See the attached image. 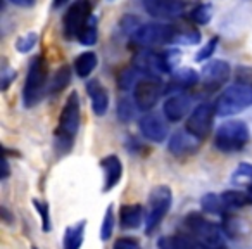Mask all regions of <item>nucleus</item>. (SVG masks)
<instances>
[{"mask_svg": "<svg viewBox=\"0 0 252 249\" xmlns=\"http://www.w3.org/2000/svg\"><path fill=\"white\" fill-rule=\"evenodd\" d=\"M81 107H80V97L76 92H71L67 97L66 104H64L63 111L59 116V125L57 130L54 132V139H56V147L61 154L67 152L73 145L74 139L80 130V119H81Z\"/></svg>", "mask_w": 252, "mask_h": 249, "instance_id": "f257e3e1", "label": "nucleus"}, {"mask_svg": "<svg viewBox=\"0 0 252 249\" xmlns=\"http://www.w3.org/2000/svg\"><path fill=\"white\" fill-rule=\"evenodd\" d=\"M180 30L173 25H162V23H147L140 25L131 35V42L138 47H158L166 43L178 42Z\"/></svg>", "mask_w": 252, "mask_h": 249, "instance_id": "f03ea898", "label": "nucleus"}, {"mask_svg": "<svg viewBox=\"0 0 252 249\" xmlns=\"http://www.w3.org/2000/svg\"><path fill=\"white\" fill-rule=\"evenodd\" d=\"M252 106V83L240 81L228 87L216 101V114L231 116Z\"/></svg>", "mask_w": 252, "mask_h": 249, "instance_id": "7ed1b4c3", "label": "nucleus"}, {"mask_svg": "<svg viewBox=\"0 0 252 249\" xmlns=\"http://www.w3.org/2000/svg\"><path fill=\"white\" fill-rule=\"evenodd\" d=\"M249 139V130L245 127L244 121H226L218 128L216 135H214V145L218 151L221 152H237L247 145Z\"/></svg>", "mask_w": 252, "mask_h": 249, "instance_id": "20e7f679", "label": "nucleus"}, {"mask_svg": "<svg viewBox=\"0 0 252 249\" xmlns=\"http://www.w3.org/2000/svg\"><path fill=\"white\" fill-rule=\"evenodd\" d=\"M47 85V63L42 56L35 57L30 64L26 83L23 88V102L26 107H33L43 99V90Z\"/></svg>", "mask_w": 252, "mask_h": 249, "instance_id": "39448f33", "label": "nucleus"}, {"mask_svg": "<svg viewBox=\"0 0 252 249\" xmlns=\"http://www.w3.org/2000/svg\"><path fill=\"white\" fill-rule=\"evenodd\" d=\"M171 203L173 192L168 185H158L151 190L147 214H145V234H151L152 230H156L159 227L162 218L168 214Z\"/></svg>", "mask_w": 252, "mask_h": 249, "instance_id": "423d86ee", "label": "nucleus"}, {"mask_svg": "<svg viewBox=\"0 0 252 249\" xmlns=\"http://www.w3.org/2000/svg\"><path fill=\"white\" fill-rule=\"evenodd\" d=\"M173 56H176V52L159 54L152 50H142L133 57V68L144 76L159 78L161 74L169 73L173 70L175 66Z\"/></svg>", "mask_w": 252, "mask_h": 249, "instance_id": "0eeeda50", "label": "nucleus"}, {"mask_svg": "<svg viewBox=\"0 0 252 249\" xmlns=\"http://www.w3.org/2000/svg\"><path fill=\"white\" fill-rule=\"evenodd\" d=\"M92 18V2L90 0H76L69 5L67 12L64 14L63 26L66 38H78L83 26Z\"/></svg>", "mask_w": 252, "mask_h": 249, "instance_id": "6e6552de", "label": "nucleus"}, {"mask_svg": "<svg viewBox=\"0 0 252 249\" xmlns=\"http://www.w3.org/2000/svg\"><path fill=\"white\" fill-rule=\"evenodd\" d=\"M162 94V87L158 78L144 76L138 78V81L133 87V99L135 104L140 111H152L158 104L159 97Z\"/></svg>", "mask_w": 252, "mask_h": 249, "instance_id": "1a4fd4ad", "label": "nucleus"}, {"mask_svg": "<svg viewBox=\"0 0 252 249\" xmlns=\"http://www.w3.org/2000/svg\"><path fill=\"white\" fill-rule=\"evenodd\" d=\"M214 112H216V107H214L213 104L202 102V104H199L192 112H190L185 128L193 135V137H197L199 141H204V139L209 135L211 127H213Z\"/></svg>", "mask_w": 252, "mask_h": 249, "instance_id": "9d476101", "label": "nucleus"}, {"mask_svg": "<svg viewBox=\"0 0 252 249\" xmlns=\"http://www.w3.org/2000/svg\"><path fill=\"white\" fill-rule=\"evenodd\" d=\"M231 68L226 61H211L206 66L202 68V73H200V78H202L204 88L207 92H214L224 85L230 78Z\"/></svg>", "mask_w": 252, "mask_h": 249, "instance_id": "9b49d317", "label": "nucleus"}, {"mask_svg": "<svg viewBox=\"0 0 252 249\" xmlns=\"http://www.w3.org/2000/svg\"><path fill=\"white\" fill-rule=\"evenodd\" d=\"M144 9L152 18L175 19L183 14L185 5L182 0H144Z\"/></svg>", "mask_w": 252, "mask_h": 249, "instance_id": "f8f14e48", "label": "nucleus"}, {"mask_svg": "<svg viewBox=\"0 0 252 249\" xmlns=\"http://www.w3.org/2000/svg\"><path fill=\"white\" fill-rule=\"evenodd\" d=\"M138 125H140L142 135L151 142L161 144L168 137V125H166L164 118L158 112H147Z\"/></svg>", "mask_w": 252, "mask_h": 249, "instance_id": "ddd939ff", "label": "nucleus"}, {"mask_svg": "<svg viewBox=\"0 0 252 249\" xmlns=\"http://www.w3.org/2000/svg\"><path fill=\"white\" fill-rule=\"evenodd\" d=\"M190 106H192V97L187 95L185 92H176L171 97L166 99L164 106H162V111L168 121H180L187 116V112L190 111Z\"/></svg>", "mask_w": 252, "mask_h": 249, "instance_id": "4468645a", "label": "nucleus"}, {"mask_svg": "<svg viewBox=\"0 0 252 249\" xmlns=\"http://www.w3.org/2000/svg\"><path fill=\"white\" fill-rule=\"evenodd\" d=\"M199 139L193 137L189 130H180L175 132L173 137L169 139L168 149L171 154L175 156H187V154H193V152L199 149Z\"/></svg>", "mask_w": 252, "mask_h": 249, "instance_id": "2eb2a0df", "label": "nucleus"}, {"mask_svg": "<svg viewBox=\"0 0 252 249\" xmlns=\"http://www.w3.org/2000/svg\"><path fill=\"white\" fill-rule=\"evenodd\" d=\"M100 168H102V172H104V187H102V190H104V192H109V190L114 189V187L119 183V180H121L123 165H121V161H119L118 156L109 154L100 161Z\"/></svg>", "mask_w": 252, "mask_h": 249, "instance_id": "dca6fc26", "label": "nucleus"}, {"mask_svg": "<svg viewBox=\"0 0 252 249\" xmlns=\"http://www.w3.org/2000/svg\"><path fill=\"white\" fill-rule=\"evenodd\" d=\"M159 249H209L197 237L189 235H164L158 241Z\"/></svg>", "mask_w": 252, "mask_h": 249, "instance_id": "f3484780", "label": "nucleus"}, {"mask_svg": "<svg viewBox=\"0 0 252 249\" xmlns=\"http://www.w3.org/2000/svg\"><path fill=\"white\" fill-rule=\"evenodd\" d=\"M87 92L90 95L92 109L97 116H104L109 107V94L100 81L94 80L87 85Z\"/></svg>", "mask_w": 252, "mask_h": 249, "instance_id": "a211bd4d", "label": "nucleus"}, {"mask_svg": "<svg viewBox=\"0 0 252 249\" xmlns=\"http://www.w3.org/2000/svg\"><path fill=\"white\" fill-rule=\"evenodd\" d=\"M144 221V208L140 204H123L119 211V223L126 230L138 228V225Z\"/></svg>", "mask_w": 252, "mask_h": 249, "instance_id": "6ab92c4d", "label": "nucleus"}, {"mask_svg": "<svg viewBox=\"0 0 252 249\" xmlns=\"http://www.w3.org/2000/svg\"><path fill=\"white\" fill-rule=\"evenodd\" d=\"M85 228H87V220H80L78 223L67 227L63 239L64 249H80L85 239Z\"/></svg>", "mask_w": 252, "mask_h": 249, "instance_id": "aec40b11", "label": "nucleus"}, {"mask_svg": "<svg viewBox=\"0 0 252 249\" xmlns=\"http://www.w3.org/2000/svg\"><path fill=\"white\" fill-rule=\"evenodd\" d=\"M195 81H197V73H195V71H193L192 68H182V70H178L175 74H173L171 81H169L168 90L183 92L185 88L195 85Z\"/></svg>", "mask_w": 252, "mask_h": 249, "instance_id": "412c9836", "label": "nucleus"}, {"mask_svg": "<svg viewBox=\"0 0 252 249\" xmlns=\"http://www.w3.org/2000/svg\"><path fill=\"white\" fill-rule=\"evenodd\" d=\"M200 208H202L206 213L218 214V216H221V218H223L224 214H228V210L223 204V201H221V196L214 192L206 194V196L200 199Z\"/></svg>", "mask_w": 252, "mask_h": 249, "instance_id": "4be33fe9", "label": "nucleus"}, {"mask_svg": "<svg viewBox=\"0 0 252 249\" xmlns=\"http://www.w3.org/2000/svg\"><path fill=\"white\" fill-rule=\"evenodd\" d=\"M97 66V56L94 52H83L76 57L74 61V70H76V74L81 78H87L92 74V71Z\"/></svg>", "mask_w": 252, "mask_h": 249, "instance_id": "5701e85b", "label": "nucleus"}, {"mask_svg": "<svg viewBox=\"0 0 252 249\" xmlns=\"http://www.w3.org/2000/svg\"><path fill=\"white\" fill-rule=\"evenodd\" d=\"M69 81H71V68L67 66V64H64V66H61L59 70L56 71V74H54L52 81H50V85H49V94L50 95L61 94V92L69 85Z\"/></svg>", "mask_w": 252, "mask_h": 249, "instance_id": "b1692460", "label": "nucleus"}, {"mask_svg": "<svg viewBox=\"0 0 252 249\" xmlns=\"http://www.w3.org/2000/svg\"><path fill=\"white\" fill-rule=\"evenodd\" d=\"M220 196H221V201H223V204L226 206L228 211L244 208L245 204L251 203L247 194L240 192V190H224V192H221Z\"/></svg>", "mask_w": 252, "mask_h": 249, "instance_id": "393cba45", "label": "nucleus"}, {"mask_svg": "<svg viewBox=\"0 0 252 249\" xmlns=\"http://www.w3.org/2000/svg\"><path fill=\"white\" fill-rule=\"evenodd\" d=\"M78 40H80V43H83V45H94V43L97 42V19H95L94 16H92L90 21L83 26V30H81L80 35H78Z\"/></svg>", "mask_w": 252, "mask_h": 249, "instance_id": "a878e982", "label": "nucleus"}, {"mask_svg": "<svg viewBox=\"0 0 252 249\" xmlns=\"http://www.w3.org/2000/svg\"><path fill=\"white\" fill-rule=\"evenodd\" d=\"M213 18V7L209 4H200L190 12V19L197 25H207Z\"/></svg>", "mask_w": 252, "mask_h": 249, "instance_id": "bb28decb", "label": "nucleus"}, {"mask_svg": "<svg viewBox=\"0 0 252 249\" xmlns=\"http://www.w3.org/2000/svg\"><path fill=\"white\" fill-rule=\"evenodd\" d=\"M135 109H138L137 104H131L130 99L123 97L118 104V118L121 119V121L128 123L135 116Z\"/></svg>", "mask_w": 252, "mask_h": 249, "instance_id": "cd10ccee", "label": "nucleus"}, {"mask_svg": "<svg viewBox=\"0 0 252 249\" xmlns=\"http://www.w3.org/2000/svg\"><path fill=\"white\" fill-rule=\"evenodd\" d=\"M114 230V211L112 206H107L104 214V220H102V228H100V239L102 241H109Z\"/></svg>", "mask_w": 252, "mask_h": 249, "instance_id": "c85d7f7f", "label": "nucleus"}, {"mask_svg": "<svg viewBox=\"0 0 252 249\" xmlns=\"http://www.w3.org/2000/svg\"><path fill=\"white\" fill-rule=\"evenodd\" d=\"M231 182L233 183H245L252 182V165L251 163H240L238 168L231 175Z\"/></svg>", "mask_w": 252, "mask_h": 249, "instance_id": "c756f323", "label": "nucleus"}, {"mask_svg": "<svg viewBox=\"0 0 252 249\" xmlns=\"http://www.w3.org/2000/svg\"><path fill=\"white\" fill-rule=\"evenodd\" d=\"M36 42H38V35H36L35 32H30V33H26L25 36H21V38L16 42V49H18L19 52H23V54H28L30 50L36 45Z\"/></svg>", "mask_w": 252, "mask_h": 249, "instance_id": "7c9ffc66", "label": "nucleus"}, {"mask_svg": "<svg viewBox=\"0 0 252 249\" xmlns=\"http://www.w3.org/2000/svg\"><path fill=\"white\" fill-rule=\"evenodd\" d=\"M33 204H35L36 211H38L40 218H42V228L43 232H50V208L47 203L43 201H38V199H33Z\"/></svg>", "mask_w": 252, "mask_h": 249, "instance_id": "2f4dec72", "label": "nucleus"}, {"mask_svg": "<svg viewBox=\"0 0 252 249\" xmlns=\"http://www.w3.org/2000/svg\"><path fill=\"white\" fill-rule=\"evenodd\" d=\"M216 45H218V38L209 40V42H207V45H204L202 49H200L199 52H197L195 61H199V63H202V61L209 59V57L213 56V52H214V49H216Z\"/></svg>", "mask_w": 252, "mask_h": 249, "instance_id": "473e14b6", "label": "nucleus"}, {"mask_svg": "<svg viewBox=\"0 0 252 249\" xmlns=\"http://www.w3.org/2000/svg\"><path fill=\"white\" fill-rule=\"evenodd\" d=\"M112 249H140V242L135 237H119Z\"/></svg>", "mask_w": 252, "mask_h": 249, "instance_id": "72a5a7b5", "label": "nucleus"}, {"mask_svg": "<svg viewBox=\"0 0 252 249\" xmlns=\"http://www.w3.org/2000/svg\"><path fill=\"white\" fill-rule=\"evenodd\" d=\"M16 78V73L14 71H11V70H2V90H5V88L9 87V83H11L12 80Z\"/></svg>", "mask_w": 252, "mask_h": 249, "instance_id": "f704fd0d", "label": "nucleus"}, {"mask_svg": "<svg viewBox=\"0 0 252 249\" xmlns=\"http://www.w3.org/2000/svg\"><path fill=\"white\" fill-rule=\"evenodd\" d=\"M9 2H12L14 5H19V7H32V5H35L36 0H9Z\"/></svg>", "mask_w": 252, "mask_h": 249, "instance_id": "c9c22d12", "label": "nucleus"}, {"mask_svg": "<svg viewBox=\"0 0 252 249\" xmlns=\"http://www.w3.org/2000/svg\"><path fill=\"white\" fill-rule=\"evenodd\" d=\"M0 213H2V218H4L5 223H12V221H14V216H12V214L9 213L7 208H5V206L0 208Z\"/></svg>", "mask_w": 252, "mask_h": 249, "instance_id": "e433bc0d", "label": "nucleus"}, {"mask_svg": "<svg viewBox=\"0 0 252 249\" xmlns=\"http://www.w3.org/2000/svg\"><path fill=\"white\" fill-rule=\"evenodd\" d=\"M2 170H4V173H2V180H5L9 177V161H7V156H4V163H2Z\"/></svg>", "mask_w": 252, "mask_h": 249, "instance_id": "4c0bfd02", "label": "nucleus"}, {"mask_svg": "<svg viewBox=\"0 0 252 249\" xmlns=\"http://www.w3.org/2000/svg\"><path fill=\"white\" fill-rule=\"evenodd\" d=\"M69 0H54L52 2V7H56V9H59V7H63V5H66Z\"/></svg>", "mask_w": 252, "mask_h": 249, "instance_id": "58836bf2", "label": "nucleus"}, {"mask_svg": "<svg viewBox=\"0 0 252 249\" xmlns=\"http://www.w3.org/2000/svg\"><path fill=\"white\" fill-rule=\"evenodd\" d=\"M247 196H249V199H251V203H252V185L247 189Z\"/></svg>", "mask_w": 252, "mask_h": 249, "instance_id": "ea45409f", "label": "nucleus"}, {"mask_svg": "<svg viewBox=\"0 0 252 249\" xmlns=\"http://www.w3.org/2000/svg\"><path fill=\"white\" fill-rule=\"evenodd\" d=\"M32 249H38V248H32Z\"/></svg>", "mask_w": 252, "mask_h": 249, "instance_id": "a19ab883", "label": "nucleus"}]
</instances>
